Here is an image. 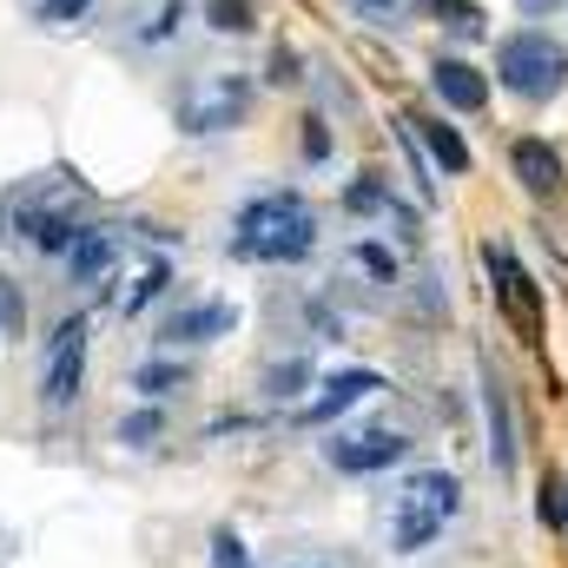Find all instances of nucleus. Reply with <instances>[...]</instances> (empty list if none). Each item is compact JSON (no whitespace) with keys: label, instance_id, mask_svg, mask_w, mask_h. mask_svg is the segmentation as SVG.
<instances>
[{"label":"nucleus","instance_id":"obj_11","mask_svg":"<svg viewBox=\"0 0 568 568\" xmlns=\"http://www.w3.org/2000/svg\"><path fill=\"white\" fill-rule=\"evenodd\" d=\"M509 172H516V185L529 192V199H556L568 179L562 152L542 140V133H523V140H509Z\"/></svg>","mask_w":568,"mask_h":568},{"label":"nucleus","instance_id":"obj_12","mask_svg":"<svg viewBox=\"0 0 568 568\" xmlns=\"http://www.w3.org/2000/svg\"><path fill=\"white\" fill-rule=\"evenodd\" d=\"M67 284H106L120 265V232L113 225H80V239L67 245Z\"/></svg>","mask_w":568,"mask_h":568},{"label":"nucleus","instance_id":"obj_17","mask_svg":"<svg viewBox=\"0 0 568 568\" xmlns=\"http://www.w3.org/2000/svg\"><path fill=\"white\" fill-rule=\"evenodd\" d=\"M390 199H397V185H390L384 172H357V179L344 185V199H337V205H344L351 219H384V212H390Z\"/></svg>","mask_w":568,"mask_h":568},{"label":"nucleus","instance_id":"obj_13","mask_svg":"<svg viewBox=\"0 0 568 568\" xmlns=\"http://www.w3.org/2000/svg\"><path fill=\"white\" fill-rule=\"evenodd\" d=\"M410 133H417L429 165L449 172V179H463V172L476 165V152H469V140H463V126H449V113H410Z\"/></svg>","mask_w":568,"mask_h":568},{"label":"nucleus","instance_id":"obj_22","mask_svg":"<svg viewBox=\"0 0 568 568\" xmlns=\"http://www.w3.org/2000/svg\"><path fill=\"white\" fill-rule=\"evenodd\" d=\"M165 291H172V265H165V258H152L140 278H133V291L120 297V317H140V311H152Z\"/></svg>","mask_w":568,"mask_h":568},{"label":"nucleus","instance_id":"obj_30","mask_svg":"<svg viewBox=\"0 0 568 568\" xmlns=\"http://www.w3.org/2000/svg\"><path fill=\"white\" fill-rule=\"evenodd\" d=\"M33 13H40L47 27H80V20L93 13V0H33Z\"/></svg>","mask_w":568,"mask_h":568},{"label":"nucleus","instance_id":"obj_26","mask_svg":"<svg viewBox=\"0 0 568 568\" xmlns=\"http://www.w3.org/2000/svg\"><path fill=\"white\" fill-rule=\"evenodd\" d=\"M384 225H390V232H397V245H410V252H417V245H424V212H417V205H410V199H404V192H397V199H390V212H384Z\"/></svg>","mask_w":568,"mask_h":568},{"label":"nucleus","instance_id":"obj_23","mask_svg":"<svg viewBox=\"0 0 568 568\" xmlns=\"http://www.w3.org/2000/svg\"><path fill=\"white\" fill-rule=\"evenodd\" d=\"M351 258H357V272H371L377 284H397V278H404V258H397L390 245H377V239H364V245H351Z\"/></svg>","mask_w":568,"mask_h":568},{"label":"nucleus","instance_id":"obj_28","mask_svg":"<svg viewBox=\"0 0 568 568\" xmlns=\"http://www.w3.org/2000/svg\"><path fill=\"white\" fill-rule=\"evenodd\" d=\"M265 80H272V87H304V53H297V47H272V60H265Z\"/></svg>","mask_w":568,"mask_h":568},{"label":"nucleus","instance_id":"obj_20","mask_svg":"<svg viewBox=\"0 0 568 568\" xmlns=\"http://www.w3.org/2000/svg\"><path fill=\"white\" fill-rule=\"evenodd\" d=\"M205 27L225 40H245L258 33V0H205Z\"/></svg>","mask_w":568,"mask_h":568},{"label":"nucleus","instance_id":"obj_27","mask_svg":"<svg viewBox=\"0 0 568 568\" xmlns=\"http://www.w3.org/2000/svg\"><path fill=\"white\" fill-rule=\"evenodd\" d=\"M297 152H304L311 165L331 159V120H324V113H304V120H297Z\"/></svg>","mask_w":568,"mask_h":568},{"label":"nucleus","instance_id":"obj_15","mask_svg":"<svg viewBox=\"0 0 568 568\" xmlns=\"http://www.w3.org/2000/svg\"><path fill=\"white\" fill-rule=\"evenodd\" d=\"M483 424H489V463L496 476H516V417H509V390L503 377L483 364Z\"/></svg>","mask_w":568,"mask_h":568},{"label":"nucleus","instance_id":"obj_29","mask_svg":"<svg viewBox=\"0 0 568 568\" xmlns=\"http://www.w3.org/2000/svg\"><path fill=\"white\" fill-rule=\"evenodd\" d=\"M212 568H252V549L239 529H212Z\"/></svg>","mask_w":568,"mask_h":568},{"label":"nucleus","instance_id":"obj_5","mask_svg":"<svg viewBox=\"0 0 568 568\" xmlns=\"http://www.w3.org/2000/svg\"><path fill=\"white\" fill-rule=\"evenodd\" d=\"M87 344H93L87 311H73V317L53 324V337H47V351H40V410H47V417H67V410L80 404V384H87Z\"/></svg>","mask_w":568,"mask_h":568},{"label":"nucleus","instance_id":"obj_3","mask_svg":"<svg viewBox=\"0 0 568 568\" xmlns=\"http://www.w3.org/2000/svg\"><path fill=\"white\" fill-rule=\"evenodd\" d=\"M496 87L516 106H549L568 93V47L549 27H516L496 40Z\"/></svg>","mask_w":568,"mask_h":568},{"label":"nucleus","instance_id":"obj_14","mask_svg":"<svg viewBox=\"0 0 568 568\" xmlns=\"http://www.w3.org/2000/svg\"><path fill=\"white\" fill-rule=\"evenodd\" d=\"M311 390H317V364H311L304 351H291V357H272V364L258 371V397H265L272 410H297Z\"/></svg>","mask_w":568,"mask_h":568},{"label":"nucleus","instance_id":"obj_25","mask_svg":"<svg viewBox=\"0 0 568 568\" xmlns=\"http://www.w3.org/2000/svg\"><path fill=\"white\" fill-rule=\"evenodd\" d=\"M0 337H7V344L27 337V291L13 278H0Z\"/></svg>","mask_w":568,"mask_h":568},{"label":"nucleus","instance_id":"obj_4","mask_svg":"<svg viewBox=\"0 0 568 568\" xmlns=\"http://www.w3.org/2000/svg\"><path fill=\"white\" fill-rule=\"evenodd\" d=\"M252 100H258V87H252L245 73L212 67V73H192V80L179 87L172 120H179L185 140H219V133H239V126L252 120Z\"/></svg>","mask_w":568,"mask_h":568},{"label":"nucleus","instance_id":"obj_24","mask_svg":"<svg viewBox=\"0 0 568 568\" xmlns=\"http://www.w3.org/2000/svg\"><path fill=\"white\" fill-rule=\"evenodd\" d=\"M185 20H192V7H185V0H159V7H152V20L140 27V40H145V47H159V40H172Z\"/></svg>","mask_w":568,"mask_h":568},{"label":"nucleus","instance_id":"obj_21","mask_svg":"<svg viewBox=\"0 0 568 568\" xmlns=\"http://www.w3.org/2000/svg\"><path fill=\"white\" fill-rule=\"evenodd\" d=\"M536 523L549 536H568V476H556V469H542V483H536Z\"/></svg>","mask_w":568,"mask_h":568},{"label":"nucleus","instance_id":"obj_19","mask_svg":"<svg viewBox=\"0 0 568 568\" xmlns=\"http://www.w3.org/2000/svg\"><path fill=\"white\" fill-rule=\"evenodd\" d=\"M165 424H172V417H165V404H133V410L120 417L113 436H120L126 449H159V443H165Z\"/></svg>","mask_w":568,"mask_h":568},{"label":"nucleus","instance_id":"obj_1","mask_svg":"<svg viewBox=\"0 0 568 568\" xmlns=\"http://www.w3.org/2000/svg\"><path fill=\"white\" fill-rule=\"evenodd\" d=\"M225 252L245 258V265H304L317 252V205L297 185H272V192L245 199L232 212Z\"/></svg>","mask_w":568,"mask_h":568},{"label":"nucleus","instance_id":"obj_32","mask_svg":"<svg viewBox=\"0 0 568 568\" xmlns=\"http://www.w3.org/2000/svg\"><path fill=\"white\" fill-rule=\"evenodd\" d=\"M562 7H568V0H516V13H523L529 27H542V20H556Z\"/></svg>","mask_w":568,"mask_h":568},{"label":"nucleus","instance_id":"obj_6","mask_svg":"<svg viewBox=\"0 0 568 568\" xmlns=\"http://www.w3.org/2000/svg\"><path fill=\"white\" fill-rule=\"evenodd\" d=\"M483 272H489V291H496V311L516 324V337L542 344V284L529 278V265L516 258L509 239H483Z\"/></svg>","mask_w":568,"mask_h":568},{"label":"nucleus","instance_id":"obj_8","mask_svg":"<svg viewBox=\"0 0 568 568\" xmlns=\"http://www.w3.org/2000/svg\"><path fill=\"white\" fill-rule=\"evenodd\" d=\"M377 390H384V377H377V371H364V364H351V371H331V377H317V397H304V404L291 410V424L331 429L337 417H351L357 404H371Z\"/></svg>","mask_w":568,"mask_h":568},{"label":"nucleus","instance_id":"obj_10","mask_svg":"<svg viewBox=\"0 0 568 568\" xmlns=\"http://www.w3.org/2000/svg\"><path fill=\"white\" fill-rule=\"evenodd\" d=\"M429 100H436V113H483L489 106V73L463 53H436L429 60Z\"/></svg>","mask_w":568,"mask_h":568},{"label":"nucleus","instance_id":"obj_16","mask_svg":"<svg viewBox=\"0 0 568 568\" xmlns=\"http://www.w3.org/2000/svg\"><path fill=\"white\" fill-rule=\"evenodd\" d=\"M185 384H192V371L179 364V351H159V357L133 364V390H140V404H172Z\"/></svg>","mask_w":568,"mask_h":568},{"label":"nucleus","instance_id":"obj_31","mask_svg":"<svg viewBox=\"0 0 568 568\" xmlns=\"http://www.w3.org/2000/svg\"><path fill=\"white\" fill-rule=\"evenodd\" d=\"M357 20H371V27H397L404 20V0H344Z\"/></svg>","mask_w":568,"mask_h":568},{"label":"nucleus","instance_id":"obj_33","mask_svg":"<svg viewBox=\"0 0 568 568\" xmlns=\"http://www.w3.org/2000/svg\"><path fill=\"white\" fill-rule=\"evenodd\" d=\"M404 7H429V0H404Z\"/></svg>","mask_w":568,"mask_h":568},{"label":"nucleus","instance_id":"obj_9","mask_svg":"<svg viewBox=\"0 0 568 568\" xmlns=\"http://www.w3.org/2000/svg\"><path fill=\"white\" fill-rule=\"evenodd\" d=\"M232 331H239V304H225V297H185V304L165 311L159 344L165 351H205V344H219Z\"/></svg>","mask_w":568,"mask_h":568},{"label":"nucleus","instance_id":"obj_2","mask_svg":"<svg viewBox=\"0 0 568 568\" xmlns=\"http://www.w3.org/2000/svg\"><path fill=\"white\" fill-rule=\"evenodd\" d=\"M463 516V476L456 469H410L397 489H390V556H424L429 542Z\"/></svg>","mask_w":568,"mask_h":568},{"label":"nucleus","instance_id":"obj_7","mask_svg":"<svg viewBox=\"0 0 568 568\" xmlns=\"http://www.w3.org/2000/svg\"><path fill=\"white\" fill-rule=\"evenodd\" d=\"M410 436L390 424H371V429H331L324 436V463L337 476H384V469H404L410 463Z\"/></svg>","mask_w":568,"mask_h":568},{"label":"nucleus","instance_id":"obj_18","mask_svg":"<svg viewBox=\"0 0 568 568\" xmlns=\"http://www.w3.org/2000/svg\"><path fill=\"white\" fill-rule=\"evenodd\" d=\"M429 20H436V27H443L449 40H463V47L489 33V13H483L476 0H429Z\"/></svg>","mask_w":568,"mask_h":568}]
</instances>
